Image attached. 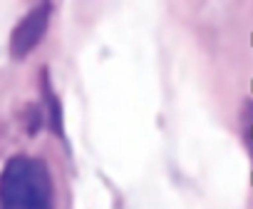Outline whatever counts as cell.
Returning <instances> with one entry per match:
<instances>
[{
  "instance_id": "cell-4",
  "label": "cell",
  "mask_w": 253,
  "mask_h": 209,
  "mask_svg": "<svg viewBox=\"0 0 253 209\" xmlns=\"http://www.w3.org/2000/svg\"><path fill=\"white\" fill-rule=\"evenodd\" d=\"M251 45H253V33H251Z\"/></svg>"
},
{
  "instance_id": "cell-3",
  "label": "cell",
  "mask_w": 253,
  "mask_h": 209,
  "mask_svg": "<svg viewBox=\"0 0 253 209\" xmlns=\"http://www.w3.org/2000/svg\"><path fill=\"white\" fill-rule=\"evenodd\" d=\"M251 184H253V172H251Z\"/></svg>"
},
{
  "instance_id": "cell-5",
  "label": "cell",
  "mask_w": 253,
  "mask_h": 209,
  "mask_svg": "<svg viewBox=\"0 0 253 209\" xmlns=\"http://www.w3.org/2000/svg\"><path fill=\"white\" fill-rule=\"evenodd\" d=\"M251 137H253V127H251Z\"/></svg>"
},
{
  "instance_id": "cell-1",
  "label": "cell",
  "mask_w": 253,
  "mask_h": 209,
  "mask_svg": "<svg viewBox=\"0 0 253 209\" xmlns=\"http://www.w3.org/2000/svg\"><path fill=\"white\" fill-rule=\"evenodd\" d=\"M35 172L25 159H15L0 179V209H38Z\"/></svg>"
},
{
  "instance_id": "cell-2",
  "label": "cell",
  "mask_w": 253,
  "mask_h": 209,
  "mask_svg": "<svg viewBox=\"0 0 253 209\" xmlns=\"http://www.w3.org/2000/svg\"><path fill=\"white\" fill-rule=\"evenodd\" d=\"M251 92H253V80H251Z\"/></svg>"
}]
</instances>
